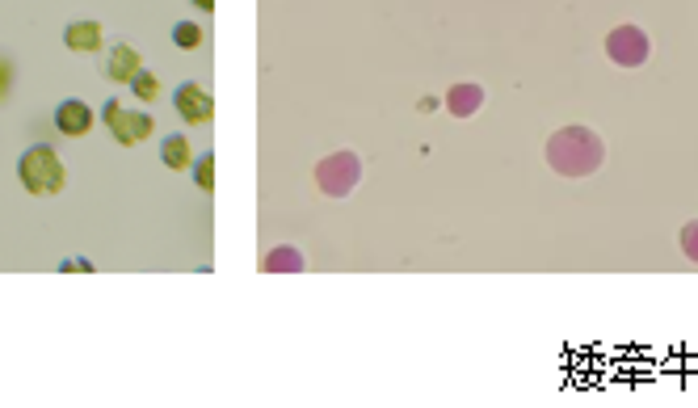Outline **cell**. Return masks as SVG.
<instances>
[{
	"label": "cell",
	"instance_id": "obj_7",
	"mask_svg": "<svg viewBox=\"0 0 698 408\" xmlns=\"http://www.w3.org/2000/svg\"><path fill=\"white\" fill-rule=\"evenodd\" d=\"M93 122H97V114H93V106L85 97H64L55 106V131L68 135V139H85L93 131Z\"/></svg>",
	"mask_w": 698,
	"mask_h": 408
},
{
	"label": "cell",
	"instance_id": "obj_14",
	"mask_svg": "<svg viewBox=\"0 0 698 408\" xmlns=\"http://www.w3.org/2000/svg\"><path fill=\"white\" fill-rule=\"evenodd\" d=\"M173 43H177L181 51H198L202 43H207V30H202L198 22H177V26H173Z\"/></svg>",
	"mask_w": 698,
	"mask_h": 408
},
{
	"label": "cell",
	"instance_id": "obj_9",
	"mask_svg": "<svg viewBox=\"0 0 698 408\" xmlns=\"http://www.w3.org/2000/svg\"><path fill=\"white\" fill-rule=\"evenodd\" d=\"M143 72V55L127 43H118L106 51V76L114 80V85H131V80Z\"/></svg>",
	"mask_w": 698,
	"mask_h": 408
},
{
	"label": "cell",
	"instance_id": "obj_8",
	"mask_svg": "<svg viewBox=\"0 0 698 408\" xmlns=\"http://www.w3.org/2000/svg\"><path fill=\"white\" fill-rule=\"evenodd\" d=\"M64 47L72 55H97L101 47H106V26L93 22V17H85V22H68L64 26Z\"/></svg>",
	"mask_w": 698,
	"mask_h": 408
},
{
	"label": "cell",
	"instance_id": "obj_15",
	"mask_svg": "<svg viewBox=\"0 0 698 408\" xmlns=\"http://www.w3.org/2000/svg\"><path fill=\"white\" fill-rule=\"evenodd\" d=\"M131 93H135V101H160V76L143 68V72L131 80Z\"/></svg>",
	"mask_w": 698,
	"mask_h": 408
},
{
	"label": "cell",
	"instance_id": "obj_3",
	"mask_svg": "<svg viewBox=\"0 0 698 408\" xmlns=\"http://www.w3.org/2000/svg\"><path fill=\"white\" fill-rule=\"evenodd\" d=\"M101 122H106V131L114 135V144H122V148H139L148 135H156L152 114H148V110L122 106L118 97H110L106 106H101Z\"/></svg>",
	"mask_w": 698,
	"mask_h": 408
},
{
	"label": "cell",
	"instance_id": "obj_16",
	"mask_svg": "<svg viewBox=\"0 0 698 408\" xmlns=\"http://www.w3.org/2000/svg\"><path fill=\"white\" fill-rule=\"evenodd\" d=\"M13 85H17V68H13L9 55H0V106L13 97Z\"/></svg>",
	"mask_w": 698,
	"mask_h": 408
},
{
	"label": "cell",
	"instance_id": "obj_1",
	"mask_svg": "<svg viewBox=\"0 0 698 408\" xmlns=\"http://www.w3.org/2000/svg\"><path fill=\"white\" fill-rule=\"evenodd\" d=\"M547 165L556 169L560 177H593L606 165V144L593 127H560L556 135L547 139Z\"/></svg>",
	"mask_w": 698,
	"mask_h": 408
},
{
	"label": "cell",
	"instance_id": "obj_5",
	"mask_svg": "<svg viewBox=\"0 0 698 408\" xmlns=\"http://www.w3.org/2000/svg\"><path fill=\"white\" fill-rule=\"evenodd\" d=\"M648 51H652V43H648V34L640 30V26H614L610 34H606V59L610 64H619V68H644L648 64Z\"/></svg>",
	"mask_w": 698,
	"mask_h": 408
},
{
	"label": "cell",
	"instance_id": "obj_17",
	"mask_svg": "<svg viewBox=\"0 0 698 408\" xmlns=\"http://www.w3.org/2000/svg\"><path fill=\"white\" fill-rule=\"evenodd\" d=\"M682 253H686V261L698 265V219H690L682 228Z\"/></svg>",
	"mask_w": 698,
	"mask_h": 408
},
{
	"label": "cell",
	"instance_id": "obj_2",
	"mask_svg": "<svg viewBox=\"0 0 698 408\" xmlns=\"http://www.w3.org/2000/svg\"><path fill=\"white\" fill-rule=\"evenodd\" d=\"M17 181H22L26 194H59L68 186V165L59 160V152L51 144H34L17 156Z\"/></svg>",
	"mask_w": 698,
	"mask_h": 408
},
{
	"label": "cell",
	"instance_id": "obj_19",
	"mask_svg": "<svg viewBox=\"0 0 698 408\" xmlns=\"http://www.w3.org/2000/svg\"><path fill=\"white\" fill-rule=\"evenodd\" d=\"M438 106H442V101H438V97H425V101H421V106H417V110H421V114H434Z\"/></svg>",
	"mask_w": 698,
	"mask_h": 408
},
{
	"label": "cell",
	"instance_id": "obj_4",
	"mask_svg": "<svg viewBox=\"0 0 698 408\" xmlns=\"http://www.w3.org/2000/svg\"><path fill=\"white\" fill-rule=\"evenodd\" d=\"M358 181H362L358 152H333V156H324L320 165H316V186L328 198H349V194L358 190Z\"/></svg>",
	"mask_w": 698,
	"mask_h": 408
},
{
	"label": "cell",
	"instance_id": "obj_20",
	"mask_svg": "<svg viewBox=\"0 0 698 408\" xmlns=\"http://www.w3.org/2000/svg\"><path fill=\"white\" fill-rule=\"evenodd\" d=\"M194 5H198L202 13H211V9H215V0H194Z\"/></svg>",
	"mask_w": 698,
	"mask_h": 408
},
{
	"label": "cell",
	"instance_id": "obj_10",
	"mask_svg": "<svg viewBox=\"0 0 698 408\" xmlns=\"http://www.w3.org/2000/svg\"><path fill=\"white\" fill-rule=\"evenodd\" d=\"M160 160H164V169H173V173H190L194 160H198L190 135H164L160 139Z\"/></svg>",
	"mask_w": 698,
	"mask_h": 408
},
{
	"label": "cell",
	"instance_id": "obj_12",
	"mask_svg": "<svg viewBox=\"0 0 698 408\" xmlns=\"http://www.w3.org/2000/svg\"><path fill=\"white\" fill-rule=\"evenodd\" d=\"M307 265V257L295 249V244H278V249H270L261 257V270H270V274H299Z\"/></svg>",
	"mask_w": 698,
	"mask_h": 408
},
{
	"label": "cell",
	"instance_id": "obj_13",
	"mask_svg": "<svg viewBox=\"0 0 698 408\" xmlns=\"http://www.w3.org/2000/svg\"><path fill=\"white\" fill-rule=\"evenodd\" d=\"M194 186L202 190V194H215V152H198V160H194Z\"/></svg>",
	"mask_w": 698,
	"mask_h": 408
},
{
	"label": "cell",
	"instance_id": "obj_18",
	"mask_svg": "<svg viewBox=\"0 0 698 408\" xmlns=\"http://www.w3.org/2000/svg\"><path fill=\"white\" fill-rule=\"evenodd\" d=\"M59 270H64V274H93L97 265L89 257H64V261H59Z\"/></svg>",
	"mask_w": 698,
	"mask_h": 408
},
{
	"label": "cell",
	"instance_id": "obj_11",
	"mask_svg": "<svg viewBox=\"0 0 698 408\" xmlns=\"http://www.w3.org/2000/svg\"><path fill=\"white\" fill-rule=\"evenodd\" d=\"M442 106L455 114V118H471V114H480V106H484V89L467 80V85H455V89L442 97Z\"/></svg>",
	"mask_w": 698,
	"mask_h": 408
},
{
	"label": "cell",
	"instance_id": "obj_6",
	"mask_svg": "<svg viewBox=\"0 0 698 408\" xmlns=\"http://www.w3.org/2000/svg\"><path fill=\"white\" fill-rule=\"evenodd\" d=\"M173 110L181 122H190V127H202V122L215 118V97L207 85H198V80H181L173 89Z\"/></svg>",
	"mask_w": 698,
	"mask_h": 408
}]
</instances>
